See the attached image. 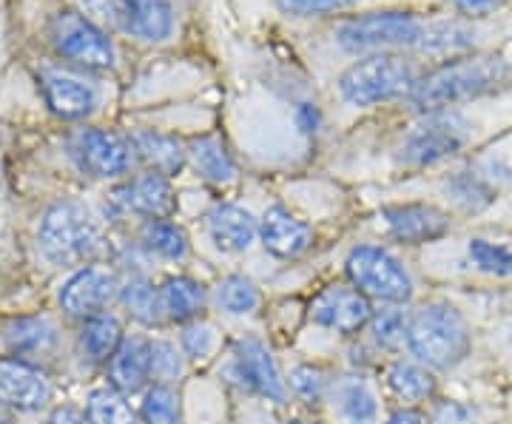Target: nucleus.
<instances>
[{
	"mask_svg": "<svg viewBox=\"0 0 512 424\" xmlns=\"http://www.w3.org/2000/svg\"><path fill=\"white\" fill-rule=\"evenodd\" d=\"M510 77L512 69L504 57H461L419 77V83L410 92V103L419 111L433 114L461 100L493 92L498 86H504Z\"/></svg>",
	"mask_w": 512,
	"mask_h": 424,
	"instance_id": "f257e3e1",
	"label": "nucleus"
},
{
	"mask_svg": "<svg viewBox=\"0 0 512 424\" xmlns=\"http://www.w3.org/2000/svg\"><path fill=\"white\" fill-rule=\"evenodd\" d=\"M404 342L421 365L450 370L470 353V328L456 305L427 302L407 319Z\"/></svg>",
	"mask_w": 512,
	"mask_h": 424,
	"instance_id": "f03ea898",
	"label": "nucleus"
},
{
	"mask_svg": "<svg viewBox=\"0 0 512 424\" xmlns=\"http://www.w3.org/2000/svg\"><path fill=\"white\" fill-rule=\"evenodd\" d=\"M37 245L43 257L55 265H83L103 251V228L86 205L63 200L55 203L40 220Z\"/></svg>",
	"mask_w": 512,
	"mask_h": 424,
	"instance_id": "7ed1b4c3",
	"label": "nucleus"
},
{
	"mask_svg": "<svg viewBox=\"0 0 512 424\" xmlns=\"http://www.w3.org/2000/svg\"><path fill=\"white\" fill-rule=\"evenodd\" d=\"M419 83L416 66L399 55H370L353 63L339 80V92L353 106H376L396 97H410Z\"/></svg>",
	"mask_w": 512,
	"mask_h": 424,
	"instance_id": "20e7f679",
	"label": "nucleus"
},
{
	"mask_svg": "<svg viewBox=\"0 0 512 424\" xmlns=\"http://www.w3.org/2000/svg\"><path fill=\"white\" fill-rule=\"evenodd\" d=\"M333 37L348 52H384V49H419L424 23L410 12H367L342 20Z\"/></svg>",
	"mask_w": 512,
	"mask_h": 424,
	"instance_id": "39448f33",
	"label": "nucleus"
},
{
	"mask_svg": "<svg viewBox=\"0 0 512 424\" xmlns=\"http://www.w3.org/2000/svg\"><path fill=\"white\" fill-rule=\"evenodd\" d=\"M467 143V123L458 114L433 111L407 134L399 146V163L410 168L439 166L456 157Z\"/></svg>",
	"mask_w": 512,
	"mask_h": 424,
	"instance_id": "423d86ee",
	"label": "nucleus"
},
{
	"mask_svg": "<svg viewBox=\"0 0 512 424\" xmlns=\"http://www.w3.org/2000/svg\"><path fill=\"white\" fill-rule=\"evenodd\" d=\"M348 277L353 288L382 302H407L413 296V279L390 251L376 245H359L348 257Z\"/></svg>",
	"mask_w": 512,
	"mask_h": 424,
	"instance_id": "0eeeda50",
	"label": "nucleus"
},
{
	"mask_svg": "<svg viewBox=\"0 0 512 424\" xmlns=\"http://www.w3.org/2000/svg\"><path fill=\"white\" fill-rule=\"evenodd\" d=\"M52 43L57 55L69 63L86 66V69H109L114 66V43L103 29H97L92 20L80 12H57L52 18Z\"/></svg>",
	"mask_w": 512,
	"mask_h": 424,
	"instance_id": "6e6552de",
	"label": "nucleus"
},
{
	"mask_svg": "<svg viewBox=\"0 0 512 424\" xmlns=\"http://www.w3.org/2000/svg\"><path fill=\"white\" fill-rule=\"evenodd\" d=\"M69 154L83 174L94 180H114L128 174L134 163L131 140L109 129H80L69 143Z\"/></svg>",
	"mask_w": 512,
	"mask_h": 424,
	"instance_id": "1a4fd4ad",
	"label": "nucleus"
},
{
	"mask_svg": "<svg viewBox=\"0 0 512 424\" xmlns=\"http://www.w3.org/2000/svg\"><path fill=\"white\" fill-rule=\"evenodd\" d=\"M225 373H228L237 385H242V388L248 390H256V393H262V396H268L276 405H285V402H288V385H285L282 373L276 368L274 356H271V351H268L259 339H254V336L239 339Z\"/></svg>",
	"mask_w": 512,
	"mask_h": 424,
	"instance_id": "9d476101",
	"label": "nucleus"
},
{
	"mask_svg": "<svg viewBox=\"0 0 512 424\" xmlns=\"http://www.w3.org/2000/svg\"><path fill=\"white\" fill-rule=\"evenodd\" d=\"M373 316L370 299L359 288L350 285H328L325 291L313 296L311 302V319L316 325L328 328V331L350 333L362 331Z\"/></svg>",
	"mask_w": 512,
	"mask_h": 424,
	"instance_id": "9b49d317",
	"label": "nucleus"
},
{
	"mask_svg": "<svg viewBox=\"0 0 512 424\" xmlns=\"http://www.w3.org/2000/svg\"><path fill=\"white\" fill-rule=\"evenodd\" d=\"M40 86L46 94V103L55 114L66 120L86 117L100 103V89L94 86L86 74L66 69V66H46L40 69Z\"/></svg>",
	"mask_w": 512,
	"mask_h": 424,
	"instance_id": "f8f14e48",
	"label": "nucleus"
},
{
	"mask_svg": "<svg viewBox=\"0 0 512 424\" xmlns=\"http://www.w3.org/2000/svg\"><path fill=\"white\" fill-rule=\"evenodd\" d=\"M111 208L120 214H140L148 220H168L177 208V197L165 174L146 171L111 194Z\"/></svg>",
	"mask_w": 512,
	"mask_h": 424,
	"instance_id": "ddd939ff",
	"label": "nucleus"
},
{
	"mask_svg": "<svg viewBox=\"0 0 512 424\" xmlns=\"http://www.w3.org/2000/svg\"><path fill=\"white\" fill-rule=\"evenodd\" d=\"M114 294H117V274L106 265H86L63 285L60 305L69 316L92 319L109 308Z\"/></svg>",
	"mask_w": 512,
	"mask_h": 424,
	"instance_id": "4468645a",
	"label": "nucleus"
},
{
	"mask_svg": "<svg viewBox=\"0 0 512 424\" xmlns=\"http://www.w3.org/2000/svg\"><path fill=\"white\" fill-rule=\"evenodd\" d=\"M382 220L387 225V234L393 240L421 245V242L439 240L450 231V217L436 208V205L410 203V205H393L384 208Z\"/></svg>",
	"mask_w": 512,
	"mask_h": 424,
	"instance_id": "2eb2a0df",
	"label": "nucleus"
},
{
	"mask_svg": "<svg viewBox=\"0 0 512 424\" xmlns=\"http://www.w3.org/2000/svg\"><path fill=\"white\" fill-rule=\"evenodd\" d=\"M52 399L49 379L23 359H0V405L40 410Z\"/></svg>",
	"mask_w": 512,
	"mask_h": 424,
	"instance_id": "dca6fc26",
	"label": "nucleus"
},
{
	"mask_svg": "<svg viewBox=\"0 0 512 424\" xmlns=\"http://www.w3.org/2000/svg\"><path fill=\"white\" fill-rule=\"evenodd\" d=\"M259 237L262 245L282 259L302 257L313 242V228L305 220L291 214L285 205H271L259 222Z\"/></svg>",
	"mask_w": 512,
	"mask_h": 424,
	"instance_id": "f3484780",
	"label": "nucleus"
},
{
	"mask_svg": "<svg viewBox=\"0 0 512 424\" xmlns=\"http://www.w3.org/2000/svg\"><path fill=\"white\" fill-rule=\"evenodd\" d=\"M117 23L128 35L157 43L174 32V9L168 0H120Z\"/></svg>",
	"mask_w": 512,
	"mask_h": 424,
	"instance_id": "a211bd4d",
	"label": "nucleus"
},
{
	"mask_svg": "<svg viewBox=\"0 0 512 424\" xmlns=\"http://www.w3.org/2000/svg\"><path fill=\"white\" fill-rule=\"evenodd\" d=\"M208 234L214 245L220 251L228 254H242L254 245L256 234H259V225L256 220L239 205H217L211 214H208Z\"/></svg>",
	"mask_w": 512,
	"mask_h": 424,
	"instance_id": "6ab92c4d",
	"label": "nucleus"
},
{
	"mask_svg": "<svg viewBox=\"0 0 512 424\" xmlns=\"http://www.w3.org/2000/svg\"><path fill=\"white\" fill-rule=\"evenodd\" d=\"M111 385L123 393H134V390L146 388L151 379V342L131 336L123 339L117 353L109 359Z\"/></svg>",
	"mask_w": 512,
	"mask_h": 424,
	"instance_id": "aec40b11",
	"label": "nucleus"
},
{
	"mask_svg": "<svg viewBox=\"0 0 512 424\" xmlns=\"http://www.w3.org/2000/svg\"><path fill=\"white\" fill-rule=\"evenodd\" d=\"M328 393L342 422L373 424L379 419V399L362 376H342L330 385Z\"/></svg>",
	"mask_w": 512,
	"mask_h": 424,
	"instance_id": "412c9836",
	"label": "nucleus"
},
{
	"mask_svg": "<svg viewBox=\"0 0 512 424\" xmlns=\"http://www.w3.org/2000/svg\"><path fill=\"white\" fill-rule=\"evenodd\" d=\"M131 146H134V151H137L143 160L151 163V171H160L165 177L177 174V171L183 168L185 157H188L185 146L174 137V134H163V131L154 129L134 131V134H131Z\"/></svg>",
	"mask_w": 512,
	"mask_h": 424,
	"instance_id": "4be33fe9",
	"label": "nucleus"
},
{
	"mask_svg": "<svg viewBox=\"0 0 512 424\" xmlns=\"http://www.w3.org/2000/svg\"><path fill=\"white\" fill-rule=\"evenodd\" d=\"M205 305V288L188 277H171L160 285V308L163 316L174 322H188L200 314Z\"/></svg>",
	"mask_w": 512,
	"mask_h": 424,
	"instance_id": "5701e85b",
	"label": "nucleus"
},
{
	"mask_svg": "<svg viewBox=\"0 0 512 424\" xmlns=\"http://www.w3.org/2000/svg\"><path fill=\"white\" fill-rule=\"evenodd\" d=\"M188 157L194 160V166L200 171L205 180L214 183H225L237 177V163L231 157V151L225 148L222 140L217 137H200L188 146Z\"/></svg>",
	"mask_w": 512,
	"mask_h": 424,
	"instance_id": "b1692460",
	"label": "nucleus"
},
{
	"mask_svg": "<svg viewBox=\"0 0 512 424\" xmlns=\"http://www.w3.org/2000/svg\"><path fill=\"white\" fill-rule=\"evenodd\" d=\"M120 342H123V331L114 316L100 314L86 319L83 333H80V348L92 362H109L120 348Z\"/></svg>",
	"mask_w": 512,
	"mask_h": 424,
	"instance_id": "393cba45",
	"label": "nucleus"
},
{
	"mask_svg": "<svg viewBox=\"0 0 512 424\" xmlns=\"http://www.w3.org/2000/svg\"><path fill=\"white\" fill-rule=\"evenodd\" d=\"M476 40V32L461 23V20H436V23H424V37L421 46L430 55H456L470 49Z\"/></svg>",
	"mask_w": 512,
	"mask_h": 424,
	"instance_id": "a878e982",
	"label": "nucleus"
},
{
	"mask_svg": "<svg viewBox=\"0 0 512 424\" xmlns=\"http://www.w3.org/2000/svg\"><path fill=\"white\" fill-rule=\"evenodd\" d=\"M447 191L461 208L467 211H481L484 205H490L495 200L498 185L481 171V168H470V171H458L447 180Z\"/></svg>",
	"mask_w": 512,
	"mask_h": 424,
	"instance_id": "bb28decb",
	"label": "nucleus"
},
{
	"mask_svg": "<svg viewBox=\"0 0 512 424\" xmlns=\"http://www.w3.org/2000/svg\"><path fill=\"white\" fill-rule=\"evenodd\" d=\"M387 385L402 402H424L436 393L433 373L413 362H396L387 370Z\"/></svg>",
	"mask_w": 512,
	"mask_h": 424,
	"instance_id": "cd10ccee",
	"label": "nucleus"
},
{
	"mask_svg": "<svg viewBox=\"0 0 512 424\" xmlns=\"http://www.w3.org/2000/svg\"><path fill=\"white\" fill-rule=\"evenodd\" d=\"M6 342L15 353H49L57 342V328L49 319H18L6 333Z\"/></svg>",
	"mask_w": 512,
	"mask_h": 424,
	"instance_id": "c85d7f7f",
	"label": "nucleus"
},
{
	"mask_svg": "<svg viewBox=\"0 0 512 424\" xmlns=\"http://www.w3.org/2000/svg\"><path fill=\"white\" fill-rule=\"evenodd\" d=\"M143 245L151 254L163 259H185L188 254V237L183 228L171 220H148L143 225Z\"/></svg>",
	"mask_w": 512,
	"mask_h": 424,
	"instance_id": "c756f323",
	"label": "nucleus"
},
{
	"mask_svg": "<svg viewBox=\"0 0 512 424\" xmlns=\"http://www.w3.org/2000/svg\"><path fill=\"white\" fill-rule=\"evenodd\" d=\"M86 416L92 424H140L137 413L128 407L126 396L117 388L94 390L86 402Z\"/></svg>",
	"mask_w": 512,
	"mask_h": 424,
	"instance_id": "7c9ffc66",
	"label": "nucleus"
},
{
	"mask_svg": "<svg viewBox=\"0 0 512 424\" xmlns=\"http://www.w3.org/2000/svg\"><path fill=\"white\" fill-rule=\"evenodd\" d=\"M120 302L126 305V311L137 322L143 325H154L160 322L163 308H160V291H154V285L143 277L128 279L126 285L120 288Z\"/></svg>",
	"mask_w": 512,
	"mask_h": 424,
	"instance_id": "2f4dec72",
	"label": "nucleus"
},
{
	"mask_svg": "<svg viewBox=\"0 0 512 424\" xmlns=\"http://www.w3.org/2000/svg\"><path fill=\"white\" fill-rule=\"evenodd\" d=\"M467 254H470V262L476 265L478 271H484V274L498 279L512 277V245H507V242H493L484 240V237H476V240H470V245H467Z\"/></svg>",
	"mask_w": 512,
	"mask_h": 424,
	"instance_id": "473e14b6",
	"label": "nucleus"
},
{
	"mask_svg": "<svg viewBox=\"0 0 512 424\" xmlns=\"http://www.w3.org/2000/svg\"><path fill=\"white\" fill-rule=\"evenodd\" d=\"M140 419H143V424H183L180 393L171 385H154L143 396Z\"/></svg>",
	"mask_w": 512,
	"mask_h": 424,
	"instance_id": "72a5a7b5",
	"label": "nucleus"
},
{
	"mask_svg": "<svg viewBox=\"0 0 512 424\" xmlns=\"http://www.w3.org/2000/svg\"><path fill=\"white\" fill-rule=\"evenodd\" d=\"M217 299L220 305L234 316H248L254 314L256 308L262 305V294L256 288L254 282L248 277H239V274H231L220 282L217 288Z\"/></svg>",
	"mask_w": 512,
	"mask_h": 424,
	"instance_id": "f704fd0d",
	"label": "nucleus"
},
{
	"mask_svg": "<svg viewBox=\"0 0 512 424\" xmlns=\"http://www.w3.org/2000/svg\"><path fill=\"white\" fill-rule=\"evenodd\" d=\"M180 342H183V351L188 353V359H194V362H205V359H211L214 351H217L220 336H217V328H214L211 322L194 319V322H188V325L183 328Z\"/></svg>",
	"mask_w": 512,
	"mask_h": 424,
	"instance_id": "c9c22d12",
	"label": "nucleus"
},
{
	"mask_svg": "<svg viewBox=\"0 0 512 424\" xmlns=\"http://www.w3.org/2000/svg\"><path fill=\"white\" fill-rule=\"evenodd\" d=\"M370 331L382 348H399L407 339V319L399 308H384L370 316Z\"/></svg>",
	"mask_w": 512,
	"mask_h": 424,
	"instance_id": "e433bc0d",
	"label": "nucleus"
},
{
	"mask_svg": "<svg viewBox=\"0 0 512 424\" xmlns=\"http://www.w3.org/2000/svg\"><path fill=\"white\" fill-rule=\"evenodd\" d=\"M291 388L296 396H302L305 402H319L325 393L330 390L328 373L322 368H313V365H296L291 370Z\"/></svg>",
	"mask_w": 512,
	"mask_h": 424,
	"instance_id": "4c0bfd02",
	"label": "nucleus"
},
{
	"mask_svg": "<svg viewBox=\"0 0 512 424\" xmlns=\"http://www.w3.org/2000/svg\"><path fill=\"white\" fill-rule=\"evenodd\" d=\"M183 373V359L177 348L165 339L151 342V379H157V385H165L171 379H177Z\"/></svg>",
	"mask_w": 512,
	"mask_h": 424,
	"instance_id": "58836bf2",
	"label": "nucleus"
},
{
	"mask_svg": "<svg viewBox=\"0 0 512 424\" xmlns=\"http://www.w3.org/2000/svg\"><path fill=\"white\" fill-rule=\"evenodd\" d=\"M356 0H279V9L288 15H325V12H336L345 9Z\"/></svg>",
	"mask_w": 512,
	"mask_h": 424,
	"instance_id": "ea45409f",
	"label": "nucleus"
},
{
	"mask_svg": "<svg viewBox=\"0 0 512 424\" xmlns=\"http://www.w3.org/2000/svg\"><path fill=\"white\" fill-rule=\"evenodd\" d=\"M86 15H94V18H114L117 20V12H120V0H74Z\"/></svg>",
	"mask_w": 512,
	"mask_h": 424,
	"instance_id": "a19ab883",
	"label": "nucleus"
},
{
	"mask_svg": "<svg viewBox=\"0 0 512 424\" xmlns=\"http://www.w3.org/2000/svg\"><path fill=\"white\" fill-rule=\"evenodd\" d=\"M461 15H487L501 6V0H447Z\"/></svg>",
	"mask_w": 512,
	"mask_h": 424,
	"instance_id": "79ce46f5",
	"label": "nucleus"
},
{
	"mask_svg": "<svg viewBox=\"0 0 512 424\" xmlns=\"http://www.w3.org/2000/svg\"><path fill=\"white\" fill-rule=\"evenodd\" d=\"M49 424H92L89 422V416H83L77 407H57L55 413H52V419H49Z\"/></svg>",
	"mask_w": 512,
	"mask_h": 424,
	"instance_id": "37998d69",
	"label": "nucleus"
},
{
	"mask_svg": "<svg viewBox=\"0 0 512 424\" xmlns=\"http://www.w3.org/2000/svg\"><path fill=\"white\" fill-rule=\"evenodd\" d=\"M387 424H427V419L421 416L419 410H399V413H393Z\"/></svg>",
	"mask_w": 512,
	"mask_h": 424,
	"instance_id": "c03bdc74",
	"label": "nucleus"
},
{
	"mask_svg": "<svg viewBox=\"0 0 512 424\" xmlns=\"http://www.w3.org/2000/svg\"><path fill=\"white\" fill-rule=\"evenodd\" d=\"M291 424H316V422H291Z\"/></svg>",
	"mask_w": 512,
	"mask_h": 424,
	"instance_id": "a18cd8bd",
	"label": "nucleus"
}]
</instances>
